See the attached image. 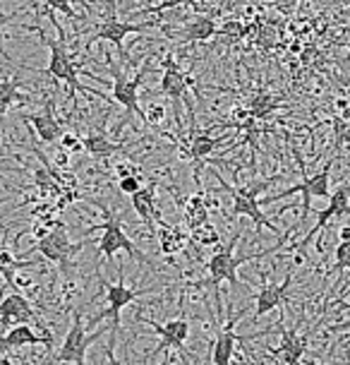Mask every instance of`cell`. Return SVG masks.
<instances>
[{
	"label": "cell",
	"instance_id": "cell-1",
	"mask_svg": "<svg viewBox=\"0 0 350 365\" xmlns=\"http://www.w3.org/2000/svg\"><path fill=\"white\" fill-rule=\"evenodd\" d=\"M51 19H53L55 29H58V41H53V38H48L46 34H41L43 43L48 46V75L53 77V80L58 82H65L70 87V94H73V101L77 99V91H89V94H96L101 96V99H108L106 94H101L99 89H92V87H84V84L80 82V77H77V63L75 58L70 56L68 51V43H65V34H63V27H58L55 17L51 15Z\"/></svg>",
	"mask_w": 350,
	"mask_h": 365
},
{
	"label": "cell",
	"instance_id": "cell-2",
	"mask_svg": "<svg viewBox=\"0 0 350 365\" xmlns=\"http://www.w3.org/2000/svg\"><path fill=\"white\" fill-rule=\"evenodd\" d=\"M293 154H295L297 164H300L302 182H297V185L288 187V190H281V192H276V195H269V197H264V202H267V205H274V202H278V200L290 197V195L300 192L302 195V219L297 221V226H302L304 219H307L309 210H312V207H309V200H312V197H322V200L332 197V166H334L336 154L332 156V161H329V164L324 166L322 171H317L314 175H307V171H304V164H302L300 154H297V149H293Z\"/></svg>",
	"mask_w": 350,
	"mask_h": 365
},
{
	"label": "cell",
	"instance_id": "cell-3",
	"mask_svg": "<svg viewBox=\"0 0 350 365\" xmlns=\"http://www.w3.org/2000/svg\"><path fill=\"white\" fill-rule=\"evenodd\" d=\"M80 247H82V243L75 245L73 240H70L68 226L58 221V224L51 228L48 236L38 240V243L34 247H29L27 252H22V255H19V259H29L31 255H41L43 259H46V262L60 264L63 269H65V267H68V262H70V257H73L75 252L80 250Z\"/></svg>",
	"mask_w": 350,
	"mask_h": 365
},
{
	"label": "cell",
	"instance_id": "cell-4",
	"mask_svg": "<svg viewBox=\"0 0 350 365\" xmlns=\"http://www.w3.org/2000/svg\"><path fill=\"white\" fill-rule=\"evenodd\" d=\"M216 180L221 182L223 190L233 197V212H230V217H233V219L248 217V219L252 221V224H255V231L269 228V231H271V233H276L278 238L286 236V233H281V228H278L276 224H271V219L262 212V202H259V200L255 197V190H240V187H233V185H228V182H226L218 173H216Z\"/></svg>",
	"mask_w": 350,
	"mask_h": 365
},
{
	"label": "cell",
	"instance_id": "cell-5",
	"mask_svg": "<svg viewBox=\"0 0 350 365\" xmlns=\"http://www.w3.org/2000/svg\"><path fill=\"white\" fill-rule=\"evenodd\" d=\"M101 210H103V221H101L103 236L99 240V252H101V255L106 257V259H111L115 252L122 250V252H127L129 257H137V259H142V262H149L144 252H142L139 247L134 245L132 240H129V236L125 233V228H122L120 221L115 219L103 205H101Z\"/></svg>",
	"mask_w": 350,
	"mask_h": 365
},
{
	"label": "cell",
	"instance_id": "cell-6",
	"mask_svg": "<svg viewBox=\"0 0 350 365\" xmlns=\"http://www.w3.org/2000/svg\"><path fill=\"white\" fill-rule=\"evenodd\" d=\"M99 334H101V329L92 331V334H87V331H84L82 315H80V312H75V315H73V324H70L68 334H65L60 349H58V354L53 356V361L55 363L84 365V361H87V351L96 341V339H99Z\"/></svg>",
	"mask_w": 350,
	"mask_h": 365
},
{
	"label": "cell",
	"instance_id": "cell-7",
	"mask_svg": "<svg viewBox=\"0 0 350 365\" xmlns=\"http://www.w3.org/2000/svg\"><path fill=\"white\" fill-rule=\"evenodd\" d=\"M240 236H233L228 240V245L221 247L218 252H213L206 262V269H209V277H211V284H213V293L218 296V284L221 282H228L230 286H240V279H238V267L245 264L250 257H235V245H238Z\"/></svg>",
	"mask_w": 350,
	"mask_h": 365
},
{
	"label": "cell",
	"instance_id": "cell-8",
	"mask_svg": "<svg viewBox=\"0 0 350 365\" xmlns=\"http://www.w3.org/2000/svg\"><path fill=\"white\" fill-rule=\"evenodd\" d=\"M36 324L38 331L46 336H53L46 329V322L36 315V310L31 308L29 298L24 293H19L17 289L10 293L8 298L0 301V327H10V324Z\"/></svg>",
	"mask_w": 350,
	"mask_h": 365
},
{
	"label": "cell",
	"instance_id": "cell-9",
	"mask_svg": "<svg viewBox=\"0 0 350 365\" xmlns=\"http://www.w3.org/2000/svg\"><path fill=\"white\" fill-rule=\"evenodd\" d=\"M106 286V301H108V310L101 312L99 315V322L101 319H111V334L118 331V324H120V312L127 308L129 303H134L137 298L147 296V293H157L159 289H129V286L118 279V284H108L103 282Z\"/></svg>",
	"mask_w": 350,
	"mask_h": 365
},
{
	"label": "cell",
	"instance_id": "cell-10",
	"mask_svg": "<svg viewBox=\"0 0 350 365\" xmlns=\"http://www.w3.org/2000/svg\"><path fill=\"white\" fill-rule=\"evenodd\" d=\"M139 322L149 324V327L161 336V344L147 356V361H152L154 356L164 354L166 349H175V351H180V354H185V341H187V336H190V322H187L185 317L171 319V322H166V324H157L149 317H139Z\"/></svg>",
	"mask_w": 350,
	"mask_h": 365
},
{
	"label": "cell",
	"instance_id": "cell-11",
	"mask_svg": "<svg viewBox=\"0 0 350 365\" xmlns=\"http://www.w3.org/2000/svg\"><path fill=\"white\" fill-rule=\"evenodd\" d=\"M350 214V182H343L341 187H336L332 192V197H329V207L322 212H317V224L309 228L307 233H304L302 238V247L309 245V240H312L317 233L322 231V228H327L329 224H334V221H341L346 219Z\"/></svg>",
	"mask_w": 350,
	"mask_h": 365
},
{
	"label": "cell",
	"instance_id": "cell-12",
	"mask_svg": "<svg viewBox=\"0 0 350 365\" xmlns=\"http://www.w3.org/2000/svg\"><path fill=\"white\" fill-rule=\"evenodd\" d=\"M152 27H154L152 22L134 24V22H120V19H115V17H108V19H103L101 24H96L94 34L84 43V51L92 48L96 41H108V43L118 46V51H122V41H125L127 34H139V31H147Z\"/></svg>",
	"mask_w": 350,
	"mask_h": 365
},
{
	"label": "cell",
	"instance_id": "cell-13",
	"mask_svg": "<svg viewBox=\"0 0 350 365\" xmlns=\"http://www.w3.org/2000/svg\"><path fill=\"white\" fill-rule=\"evenodd\" d=\"M142 75H144V70L137 75V77H125L122 70H115L113 75V101L120 103L122 108H125L127 118H132L134 113L139 115V120L144 123V108L139 106V82H142Z\"/></svg>",
	"mask_w": 350,
	"mask_h": 365
},
{
	"label": "cell",
	"instance_id": "cell-14",
	"mask_svg": "<svg viewBox=\"0 0 350 365\" xmlns=\"http://www.w3.org/2000/svg\"><path fill=\"white\" fill-rule=\"evenodd\" d=\"M24 123H29V128L34 130V135L41 142H46V145H55V142L60 140V135L65 133L63 125H60V120L55 118V103H53V99H48L46 103H43L41 113L24 115Z\"/></svg>",
	"mask_w": 350,
	"mask_h": 365
},
{
	"label": "cell",
	"instance_id": "cell-15",
	"mask_svg": "<svg viewBox=\"0 0 350 365\" xmlns=\"http://www.w3.org/2000/svg\"><path fill=\"white\" fill-rule=\"evenodd\" d=\"M309 346V334H297V331L281 329V344L276 349H271V358H278L283 365H300L302 356L307 354Z\"/></svg>",
	"mask_w": 350,
	"mask_h": 365
},
{
	"label": "cell",
	"instance_id": "cell-16",
	"mask_svg": "<svg viewBox=\"0 0 350 365\" xmlns=\"http://www.w3.org/2000/svg\"><path fill=\"white\" fill-rule=\"evenodd\" d=\"M243 315H233L228 319L226 327L218 329L216 334V341L211 346V354H209V363L211 365H230L233 363V356H235V341H238V334H235V324L240 322Z\"/></svg>",
	"mask_w": 350,
	"mask_h": 365
},
{
	"label": "cell",
	"instance_id": "cell-17",
	"mask_svg": "<svg viewBox=\"0 0 350 365\" xmlns=\"http://www.w3.org/2000/svg\"><path fill=\"white\" fill-rule=\"evenodd\" d=\"M293 282H295V274L288 272V277L283 279V284L264 286V289L255 296V319L269 315L271 310L278 308V305L286 301V296H288V291H290V286H293Z\"/></svg>",
	"mask_w": 350,
	"mask_h": 365
},
{
	"label": "cell",
	"instance_id": "cell-18",
	"mask_svg": "<svg viewBox=\"0 0 350 365\" xmlns=\"http://www.w3.org/2000/svg\"><path fill=\"white\" fill-rule=\"evenodd\" d=\"M38 344H43V346L51 351L53 349V336L38 334V331H34L31 324H15L8 334L0 336V351L22 349V346H38Z\"/></svg>",
	"mask_w": 350,
	"mask_h": 365
},
{
	"label": "cell",
	"instance_id": "cell-19",
	"mask_svg": "<svg viewBox=\"0 0 350 365\" xmlns=\"http://www.w3.org/2000/svg\"><path fill=\"white\" fill-rule=\"evenodd\" d=\"M187 84H190V80H187V75L180 70V65L173 61L171 56L164 61V75H161V91L168 96L171 101L180 103L185 99V91H187Z\"/></svg>",
	"mask_w": 350,
	"mask_h": 365
},
{
	"label": "cell",
	"instance_id": "cell-20",
	"mask_svg": "<svg viewBox=\"0 0 350 365\" xmlns=\"http://www.w3.org/2000/svg\"><path fill=\"white\" fill-rule=\"evenodd\" d=\"M226 142H230V137H211V135H204V133L192 135L190 140L180 145V156H183V159L202 161V159H206V156H209L216 147L226 145Z\"/></svg>",
	"mask_w": 350,
	"mask_h": 365
},
{
	"label": "cell",
	"instance_id": "cell-21",
	"mask_svg": "<svg viewBox=\"0 0 350 365\" xmlns=\"http://www.w3.org/2000/svg\"><path fill=\"white\" fill-rule=\"evenodd\" d=\"M129 202H132L134 212L139 214L142 221H144L152 231H157V226H154V219H157V182H149V185L139 187V190L129 197Z\"/></svg>",
	"mask_w": 350,
	"mask_h": 365
},
{
	"label": "cell",
	"instance_id": "cell-22",
	"mask_svg": "<svg viewBox=\"0 0 350 365\" xmlns=\"http://www.w3.org/2000/svg\"><path fill=\"white\" fill-rule=\"evenodd\" d=\"M82 140H84V152L92 154L94 159H111L113 154H118L122 149L120 142L108 140V135L103 130H89L87 137H82Z\"/></svg>",
	"mask_w": 350,
	"mask_h": 365
},
{
	"label": "cell",
	"instance_id": "cell-23",
	"mask_svg": "<svg viewBox=\"0 0 350 365\" xmlns=\"http://www.w3.org/2000/svg\"><path fill=\"white\" fill-rule=\"evenodd\" d=\"M209 202L202 192L197 195H190L185 202H183V217H185V224L192 228L202 226V224H209Z\"/></svg>",
	"mask_w": 350,
	"mask_h": 365
},
{
	"label": "cell",
	"instance_id": "cell-24",
	"mask_svg": "<svg viewBox=\"0 0 350 365\" xmlns=\"http://www.w3.org/2000/svg\"><path fill=\"white\" fill-rule=\"evenodd\" d=\"M281 101H283V96H278V94H271V91H257V94L252 96V101L248 103L252 120H267L274 110L281 108Z\"/></svg>",
	"mask_w": 350,
	"mask_h": 365
},
{
	"label": "cell",
	"instance_id": "cell-25",
	"mask_svg": "<svg viewBox=\"0 0 350 365\" xmlns=\"http://www.w3.org/2000/svg\"><path fill=\"white\" fill-rule=\"evenodd\" d=\"M38 259H19L10 252L8 245H0V274H3L5 284L15 289L17 286V272L24 269V267H31L36 264Z\"/></svg>",
	"mask_w": 350,
	"mask_h": 365
},
{
	"label": "cell",
	"instance_id": "cell-26",
	"mask_svg": "<svg viewBox=\"0 0 350 365\" xmlns=\"http://www.w3.org/2000/svg\"><path fill=\"white\" fill-rule=\"evenodd\" d=\"M154 233H157L159 247H161V252H164L166 257L178 255V252L183 250L185 243H187V236H185L183 231H178V228H171V226H166V224H159V228Z\"/></svg>",
	"mask_w": 350,
	"mask_h": 365
},
{
	"label": "cell",
	"instance_id": "cell-27",
	"mask_svg": "<svg viewBox=\"0 0 350 365\" xmlns=\"http://www.w3.org/2000/svg\"><path fill=\"white\" fill-rule=\"evenodd\" d=\"M19 87H22V84H19L17 77H3V80H0V118H3L15 103L24 101Z\"/></svg>",
	"mask_w": 350,
	"mask_h": 365
},
{
	"label": "cell",
	"instance_id": "cell-28",
	"mask_svg": "<svg viewBox=\"0 0 350 365\" xmlns=\"http://www.w3.org/2000/svg\"><path fill=\"white\" fill-rule=\"evenodd\" d=\"M216 22L209 15H197L190 24L185 27V41H206L216 34Z\"/></svg>",
	"mask_w": 350,
	"mask_h": 365
},
{
	"label": "cell",
	"instance_id": "cell-29",
	"mask_svg": "<svg viewBox=\"0 0 350 365\" xmlns=\"http://www.w3.org/2000/svg\"><path fill=\"white\" fill-rule=\"evenodd\" d=\"M190 238L194 240V243H199V245H204V247L221 243V236H218V231L213 228V224H202V226L192 228Z\"/></svg>",
	"mask_w": 350,
	"mask_h": 365
},
{
	"label": "cell",
	"instance_id": "cell-30",
	"mask_svg": "<svg viewBox=\"0 0 350 365\" xmlns=\"http://www.w3.org/2000/svg\"><path fill=\"white\" fill-rule=\"evenodd\" d=\"M334 267L329 269V274H339V272H350V240H339L334 250Z\"/></svg>",
	"mask_w": 350,
	"mask_h": 365
},
{
	"label": "cell",
	"instance_id": "cell-31",
	"mask_svg": "<svg viewBox=\"0 0 350 365\" xmlns=\"http://www.w3.org/2000/svg\"><path fill=\"white\" fill-rule=\"evenodd\" d=\"M164 118H166V106H161V103H149L144 108V125L147 128H161L164 125Z\"/></svg>",
	"mask_w": 350,
	"mask_h": 365
},
{
	"label": "cell",
	"instance_id": "cell-32",
	"mask_svg": "<svg viewBox=\"0 0 350 365\" xmlns=\"http://www.w3.org/2000/svg\"><path fill=\"white\" fill-rule=\"evenodd\" d=\"M58 142H60L63 152H68V154H82L84 152V140H82L80 135L70 133V130H68V133H63Z\"/></svg>",
	"mask_w": 350,
	"mask_h": 365
},
{
	"label": "cell",
	"instance_id": "cell-33",
	"mask_svg": "<svg viewBox=\"0 0 350 365\" xmlns=\"http://www.w3.org/2000/svg\"><path fill=\"white\" fill-rule=\"evenodd\" d=\"M139 187H144V175L142 173H132V175H125V178H118V190L129 195V197H132Z\"/></svg>",
	"mask_w": 350,
	"mask_h": 365
},
{
	"label": "cell",
	"instance_id": "cell-34",
	"mask_svg": "<svg viewBox=\"0 0 350 365\" xmlns=\"http://www.w3.org/2000/svg\"><path fill=\"white\" fill-rule=\"evenodd\" d=\"M334 135H336V152L343 147V145H350V120L346 118H334Z\"/></svg>",
	"mask_w": 350,
	"mask_h": 365
},
{
	"label": "cell",
	"instance_id": "cell-35",
	"mask_svg": "<svg viewBox=\"0 0 350 365\" xmlns=\"http://www.w3.org/2000/svg\"><path fill=\"white\" fill-rule=\"evenodd\" d=\"M41 3L48 5L51 10H58V12H63V15L75 17V10H73L75 0H41Z\"/></svg>",
	"mask_w": 350,
	"mask_h": 365
},
{
	"label": "cell",
	"instance_id": "cell-36",
	"mask_svg": "<svg viewBox=\"0 0 350 365\" xmlns=\"http://www.w3.org/2000/svg\"><path fill=\"white\" fill-rule=\"evenodd\" d=\"M51 164H53L55 168H60V171H68V166H70V154H68V152H63V149H60V152L55 154V159L51 161Z\"/></svg>",
	"mask_w": 350,
	"mask_h": 365
},
{
	"label": "cell",
	"instance_id": "cell-37",
	"mask_svg": "<svg viewBox=\"0 0 350 365\" xmlns=\"http://www.w3.org/2000/svg\"><path fill=\"white\" fill-rule=\"evenodd\" d=\"M341 308H346V310H350V303H339ZM346 329H350V319H346V322H341V324H332L327 331H332V334H336V331H346Z\"/></svg>",
	"mask_w": 350,
	"mask_h": 365
},
{
	"label": "cell",
	"instance_id": "cell-38",
	"mask_svg": "<svg viewBox=\"0 0 350 365\" xmlns=\"http://www.w3.org/2000/svg\"><path fill=\"white\" fill-rule=\"evenodd\" d=\"M115 173H118V178H125V175H132V173H139V171H137V168H132V166H127V164H118Z\"/></svg>",
	"mask_w": 350,
	"mask_h": 365
},
{
	"label": "cell",
	"instance_id": "cell-39",
	"mask_svg": "<svg viewBox=\"0 0 350 365\" xmlns=\"http://www.w3.org/2000/svg\"><path fill=\"white\" fill-rule=\"evenodd\" d=\"M10 17L0 15V53H3V43H5V24H8Z\"/></svg>",
	"mask_w": 350,
	"mask_h": 365
},
{
	"label": "cell",
	"instance_id": "cell-40",
	"mask_svg": "<svg viewBox=\"0 0 350 365\" xmlns=\"http://www.w3.org/2000/svg\"><path fill=\"white\" fill-rule=\"evenodd\" d=\"M339 236H341V240H350V226H343Z\"/></svg>",
	"mask_w": 350,
	"mask_h": 365
},
{
	"label": "cell",
	"instance_id": "cell-41",
	"mask_svg": "<svg viewBox=\"0 0 350 365\" xmlns=\"http://www.w3.org/2000/svg\"><path fill=\"white\" fill-rule=\"evenodd\" d=\"M0 365H12V361L8 356H0Z\"/></svg>",
	"mask_w": 350,
	"mask_h": 365
},
{
	"label": "cell",
	"instance_id": "cell-42",
	"mask_svg": "<svg viewBox=\"0 0 350 365\" xmlns=\"http://www.w3.org/2000/svg\"><path fill=\"white\" fill-rule=\"evenodd\" d=\"M157 3H161V0H157Z\"/></svg>",
	"mask_w": 350,
	"mask_h": 365
},
{
	"label": "cell",
	"instance_id": "cell-43",
	"mask_svg": "<svg viewBox=\"0 0 350 365\" xmlns=\"http://www.w3.org/2000/svg\"><path fill=\"white\" fill-rule=\"evenodd\" d=\"M206 365H211V363H206Z\"/></svg>",
	"mask_w": 350,
	"mask_h": 365
},
{
	"label": "cell",
	"instance_id": "cell-44",
	"mask_svg": "<svg viewBox=\"0 0 350 365\" xmlns=\"http://www.w3.org/2000/svg\"><path fill=\"white\" fill-rule=\"evenodd\" d=\"M0 202H3V200H0Z\"/></svg>",
	"mask_w": 350,
	"mask_h": 365
}]
</instances>
